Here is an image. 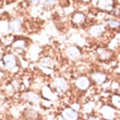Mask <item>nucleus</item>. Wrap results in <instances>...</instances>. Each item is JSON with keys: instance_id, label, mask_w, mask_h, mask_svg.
Here are the masks:
<instances>
[{"instance_id": "f257e3e1", "label": "nucleus", "mask_w": 120, "mask_h": 120, "mask_svg": "<svg viewBox=\"0 0 120 120\" xmlns=\"http://www.w3.org/2000/svg\"><path fill=\"white\" fill-rule=\"evenodd\" d=\"M89 35L92 38L101 37L106 33V26L103 24H94L89 29Z\"/></svg>"}, {"instance_id": "f03ea898", "label": "nucleus", "mask_w": 120, "mask_h": 120, "mask_svg": "<svg viewBox=\"0 0 120 120\" xmlns=\"http://www.w3.org/2000/svg\"><path fill=\"white\" fill-rule=\"evenodd\" d=\"M2 62L8 70H16V68H18V59L14 55H4L2 58Z\"/></svg>"}, {"instance_id": "7ed1b4c3", "label": "nucleus", "mask_w": 120, "mask_h": 120, "mask_svg": "<svg viewBox=\"0 0 120 120\" xmlns=\"http://www.w3.org/2000/svg\"><path fill=\"white\" fill-rule=\"evenodd\" d=\"M96 7L98 10H101L103 12L110 13L112 9L115 8V1L114 0H96Z\"/></svg>"}, {"instance_id": "20e7f679", "label": "nucleus", "mask_w": 120, "mask_h": 120, "mask_svg": "<svg viewBox=\"0 0 120 120\" xmlns=\"http://www.w3.org/2000/svg\"><path fill=\"white\" fill-rule=\"evenodd\" d=\"M66 55L72 61H79L82 58V52L78 46H69L66 49Z\"/></svg>"}, {"instance_id": "39448f33", "label": "nucleus", "mask_w": 120, "mask_h": 120, "mask_svg": "<svg viewBox=\"0 0 120 120\" xmlns=\"http://www.w3.org/2000/svg\"><path fill=\"white\" fill-rule=\"evenodd\" d=\"M52 87L57 93H63L68 89V82L62 76H58L52 81Z\"/></svg>"}, {"instance_id": "423d86ee", "label": "nucleus", "mask_w": 120, "mask_h": 120, "mask_svg": "<svg viewBox=\"0 0 120 120\" xmlns=\"http://www.w3.org/2000/svg\"><path fill=\"white\" fill-rule=\"evenodd\" d=\"M74 85H75V87L78 90H80V91H86V90L91 86V79L85 75L79 76V78L75 79V81H74Z\"/></svg>"}, {"instance_id": "0eeeda50", "label": "nucleus", "mask_w": 120, "mask_h": 120, "mask_svg": "<svg viewBox=\"0 0 120 120\" xmlns=\"http://www.w3.org/2000/svg\"><path fill=\"white\" fill-rule=\"evenodd\" d=\"M96 56L101 61H109V60L112 58L114 54L110 49L105 47H98L96 49Z\"/></svg>"}, {"instance_id": "6e6552de", "label": "nucleus", "mask_w": 120, "mask_h": 120, "mask_svg": "<svg viewBox=\"0 0 120 120\" xmlns=\"http://www.w3.org/2000/svg\"><path fill=\"white\" fill-rule=\"evenodd\" d=\"M61 118L67 120H75L80 118V115L78 112V110L72 109V108H66L63 109L61 112Z\"/></svg>"}, {"instance_id": "1a4fd4ad", "label": "nucleus", "mask_w": 120, "mask_h": 120, "mask_svg": "<svg viewBox=\"0 0 120 120\" xmlns=\"http://www.w3.org/2000/svg\"><path fill=\"white\" fill-rule=\"evenodd\" d=\"M101 114L105 119H114L116 116V108L114 106H104L101 109Z\"/></svg>"}, {"instance_id": "9d476101", "label": "nucleus", "mask_w": 120, "mask_h": 120, "mask_svg": "<svg viewBox=\"0 0 120 120\" xmlns=\"http://www.w3.org/2000/svg\"><path fill=\"white\" fill-rule=\"evenodd\" d=\"M71 21L74 25L81 26L86 22V15L82 12H74L71 16Z\"/></svg>"}, {"instance_id": "9b49d317", "label": "nucleus", "mask_w": 120, "mask_h": 120, "mask_svg": "<svg viewBox=\"0 0 120 120\" xmlns=\"http://www.w3.org/2000/svg\"><path fill=\"white\" fill-rule=\"evenodd\" d=\"M91 80L96 84H104L107 80V75L104 72H93L91 74Z\"/></svg>"}, {"instance_id": "f8f14e48", "label": "nucleus", "mask_w": 120, "mask_h": 120, "mask_svg": "<svg viewBox=\"0 0 120 120\" xmlns=\"http://www.w3.org/2000/svg\"><path fill=\"white\" fill-rule=\"evenodd\" d=\"M41 96L44 97V99H55L57 97V95L54 93V91H51V89L49 86H44L41 89Z\"/></svg>"}, {"instance_id": "ddd939ff", "label": "nucleus", "mask_w": 120, "mask_h": 120, "mask_svg": "<svg viewBox=\"0 0 120 120\" xmlns=\"http://www.w3.org/2000/svg\"><path fill=\"white\" fill-rule=\"evenodd\" d=\"M21 25H22V23L20 21L19 19H14L12 21H10L9 23V30L11 32H19L20 29H21Z\"/></svg>"}, {"instance_id": "4468645a", "label": "nucleus", "mask_w": 120, "mask_h": 120, "mask_svg": "<svg viewBox=\"0 0 120 120\" xmlns=\"http://www.w3.org/2000/svg\"><path fill=\"white\" fill-rule=\"evenodd\" d=\"M12 48L15 50H23L26 48V41L24 39H16L12 43Z\"/></svg>"}, {"instance_id": "2eb2a0df", "label": "nucleus", "mask_w": 120, "mask_h": 120, "mask_svg": "<svg viewBox=\"0 0 120 120\" xmlns=\"http://www.w3.org/2000/svg\"><path fill=\"white\" fill-rule=\"evenodd\" d=\"M106 25L111 30H117L120 27V21L118 19H109V20H107Z\"/></svg>"}, {"instance_id": "dca6fc26", "label": "nucleus", "mask_w": 120, "mask_h": 120, "mask_svg": "<svg viewBox=\"0 0 120 120\" xmlns=\"http://www.w3.org/2000/svg\"><path fill=\"white\" fill-rule=\"evenodd\" d=\"M111 104L116 109L120 110V96L119 95H114L111 97Z\"/></svg>"}, {"instance_id": "f3484780", "label": "nucleus", "mask_w": 120, "mask_h": 120, "mask_svg": "<svg viewBox=\"0 0 120 120\" xmlns=\"http://www.w3.org/2000/svg\"><path fill=\"white\" fill-rule=\"evenodd\" d=\"M41 64L45 67H51L52 66V61L49 58H44V59H41Z\"/></svg>"}, {"instance_id": "a211bd4d", "label": "nucleus", "mask_w": 120, "mask_h": 120, "mask_svg": "<svg viewBox=\"0 0 120 120\" xmlns=\"http://www.w3.org/2000/svg\"><path fill=\"white\" fill-rule=\"evenodd\" d=\"M56 1H57V0H46L45 3H46V6H48V7H52V6H55Z\"/></svg>"}, {"instance_id": "6ab92c4d", "label": "nucleus", "mask_w": 120, "mask_h": 120, "mask_svg": "<svg viewBox=\"0 0 120 120\" xmlns=\"http://www.w3.org/2000/svg\"><path fill=\"white\" fill-rule=\"evenodd\" d=\"M39 1H41V0H29V2L31 3V4H37Z\"/></svg>"}, {"instance_id": "aec40b11", "label": "nucleus", "mask_w": 120, "mask_h": 120, "mask_svg": "<svg viewBox=\"0 0 120 120\" xmlns=\"http://www.w3.org/2000/svg\"><path fill=\"white\" fill-rule=\"evenodd\" d=\"M81 2H84V3H87V2H91L92 0H80Z\"/></svg>"}, {"instance_id": "412c9836", "label": "nucleus", "mask_w": 120, "mask_h": 120, "mask_svg": "<svg viewBox=\"0 0 120 120\" xmlns=\"http://www.w3.org/2000/svg\"><path fill=\"white\" fill-rule=\"evenodd\" d=\"M117 1H118V3H119V6H120V0H117Z\"/></svg>"}, {"instance_id": "4be33fe9", "label": "nucleus", "mask_w": 120, "mask_h": 120, "mask_svg": "<svg viewBox=\"0 0 120 120\" xmlns=\"http://www.w3.org/2000/svg\"><path fill=\"white\" fill-rule=\"evenodd\" d=\"M9 1H13V0H9Z\"/></svg>"}]
</instances>
